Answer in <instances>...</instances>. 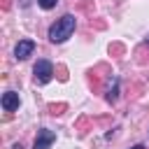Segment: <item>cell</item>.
<instances>
[{
	"label": "cell",
	"mask_w": 149,
	"mask_h": 149,
	"mask_svg": "<svg viewBox=\"0 0 149 149\" xmlns=\"http://www.w3.org/2000/svg\"><path fill=\"white\" fill-rule=\"evenodd\" d=\"M54 142H56V133L49 130V128H40L37 130V137L33 142V149H49Z\"/></svg>",
	"instance_id": "cell-3"
},
{
	"label": "cell",
	"mask_w": 149,
	"mask_h": 149,
	"mask_svg": "<svg viewBox=\"0 0 149 149\" xmlns=\"http://www.w3.org/2000/svg\"><path fill=\"white\" fill-rule=\"evenodd\" d=\"M33 74H35V81H40V84H49L51 77H54V65H51L49 61L40 58V61L35 63V68H33Z\"/></svg>",
	"instance_id": "cell-2"
},
{
	"label": "cell",
	"mask_w": 149,
	"mask_h": 149,
	"mask_svg": "<svg viewBox=\"0 0 149 149\" xmlns=\"http://www.w3.org/2000/svg\"><path fill=\"white\" fill-rule=\"evenodd\" d=\"M74 26H77V19H74L72 14H65V16L56 19V23L49 28V40H51L54 44L65 42V40L74 33Z\"/></svg>",
	"instance_id": "cell-1"
},
{
	"label": "cell",
	"mask_w": 149,
	"mask_h": 149,
	"mask_svg": "<svg viewBox=\"0 0 149 149\" xmlns=\"http://www.w3.org/2000/svg\"><path fill=\"white\" fill-rule=\"evenodd\" d=\"M19 105H21V100H19V93H14V91H7V93L2 95V109H5V112H14V109H19Z\"/></svg>",
	"instance_id": "cell-5"
},
{
	"label": "cell",
	"mask_w": 149,
	"mask_h": 149,
	"mask_svg": "<svg viewBox=\"0 0 149 149\" xmlns=\"http://www.w3.org/2000/svg\"><path fill=\"white\" fill-rule=\"evenodd\" d=\"M116 98H119V86H116V81H114V86L107 91V100H109V102H114Z\"/></svg>",
	"instance_id": "cell-6"
},
{
	"label": "cell",
	"mask_w": 149,
	"mask_h": 149,
	"mask_svg": "<svg viewBox=\"0 0 149 149\" xmlns=\"http://www.w3.org/2000/svg\"><path fill=\"white\" fill-rule=\"evenodd\" d=\"M56 2H58V0H37V5H40L42 9H51V7H56Z\"/></svg>",
	"instance_id": "cell-7"
},
{
	"label": "cell",
	"mask_w": 149,
	"mask_h": 149,
	"mask_svg": "<svg viewBox=\"0 0 149 149\" xmlns=\"http://www.w3.org/2000/svg\"><path fill=\"white\" fill-rule=\"evenodd\" d=\"M147 44H149V37H147Z\"/></svg>",
	"instance_id": "cell-9"
},
{
	"label": "cell",
	"mask_w": 149,
	"mask_h": 149,
	"mask_svg": "<svg viewBox=\"0 0 149 149\" xmlns=\"http://www.w3.org/2000/svg\"><path fill=\"white\" fill-rule=\"evenodd\" d=\"M33 51H35V42L33 40H19V44L14 47V56L19 61H26L28 56H33Z\"/></svg>",
	"instance_id": "cell-4"
},
{
	"label": "cell",
	"mask_w": 149,
	"mask_h": 149,
	"mask_svg": "<svg viewBox=\"0 0 149 149\" xmlns=\"http://www.w3.org/2000/svg\"><path fill=\"white\" fill-rule=\"evenodd\" d=\"M133 149H144V144H135V147H133Z\"/></svg>",
	"instance_id": "cell-8"
}]
</instances>
